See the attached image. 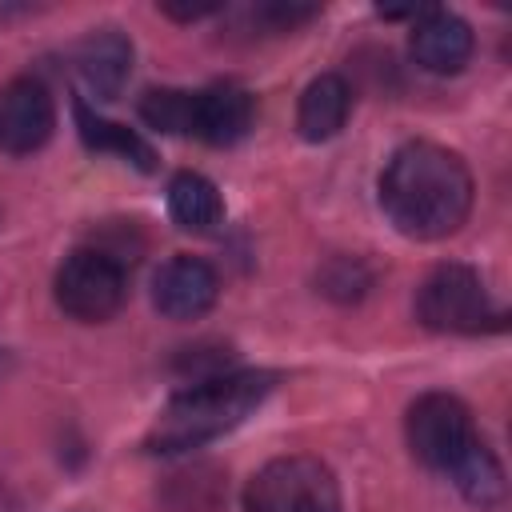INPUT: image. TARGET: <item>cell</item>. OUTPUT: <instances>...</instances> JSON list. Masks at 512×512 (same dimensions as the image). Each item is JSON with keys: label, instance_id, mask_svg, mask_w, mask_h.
Wrapping results in <instances>:
<instances>
[{"label": "cell", "instance_id": "obj_9", "mask_svg": "<svg viewBox=\"0 0 512 512\" xmlns=\"http://www.w3.org/2000/svg\"><path fill=\"white\" fill-rule=\"evenodd\" d=\"M220 280L200 256H172L152 280V300L168 320H196L216 304Z\"/></svg>", "mask_w": 512, "mask_h": 512}, {"label": "cell", "instance_id": "obj_16", "mask_svg": "<svg viewBox=\"0 0 512 512\" xmlns=\"http://www.w3.org/2000/svg\"><path fill=\"white\" fill-rule=\"evenodd\" d=\"M192 104L196 92L184 88H152L140 100V120L168 136H192Z\"/></svg>", "mask_w": 512, "mask_h": 512}, {"label": "cell", "instance_id": "obj_10", "mask_svg": "<svg viewBox=\"0 0 512 512\" xmlns=\"http://www.w3.org/2000/svg\"><path fill=\"white\" fill-rule=\"evenodd\" d=\"M472 28L468 20H460L456 12L448 8H424L420 20H412V60L424 68V72H436V76H448V72H460L472 56Z\"/></svg>", "mask_w": 512, "mask_h": 512}, {"label": "cell", "instance_id": "obj_4", "mask_svg": "<svg viewBox=\"0 0 512 512\" xmlns=\"http://www.w3.org/2000/svg\"><path fill=\"white\" fill-rule=\"evenodd\" d=\"M128 296V272L104 248H76L56 272V304L84 324H100L120 312Z\"/></svg>", "mask_w": 512, "mask_h": 512}, {"label": "cell", "instance_id": "obj_8", "mask_svg": "<svg viewBox=\"0 0 512 512\" xmlns=\"http://www.w3.org/2000/svg\"><path fill=\"white\" fill-rule=\"evenodd\" d=\"M72 72L96 100H116L132 76V40L116 28L88 32L72 48Z\"/></svg>", "mask_w": 512, "mask_h": 512}, {"label": "cell", "instance_id": "obj_1", "mask_svg": "<svg viewBox=\"0 0 512 512\" xmlns=\"http://www.w3.org/2000/svg\"><path fill=\"white\" fill-rule=\"evenodd\" d=\"M380 208L412 240L452 236L472 212V172L452 148L412 140L380 176Z\"/></svg>", "mask_w": 512, "mask_h": 512}, {"label": "cell", "instance_id": "obj_11", "mask_svg": "<svg viewBox=\"0 0 512 512\" xmlns=\"http://www.w3.org/2000/svg\"><path fill=\"white\" fill-rule=\"evenodd\" d=\"M252 116H256V104L240 84H212L196 92L192 136L212 148H224V144H236L252 128Z\"/></svg>", "mask_w": 512, "mask_h": 512}, {"label": "cell", "instance_id": "obj_17", "mask_svg": "<svg viewBox=\"0 0 512 512\" xmlns=\"http://www.w3.org/2000/svg\"><path fill=\"white\" fill-rule=\"evenodd\" d=\"M320 284H324V292L328 296H340V300H356L364 288H368V272L356 264V260H332L328 268H324V276H320Z\"/></svg>", "mask_w": 512, "mask_h": 512}, {"label": "cell", "instance_id": "obj_2", "mask_svg": "<svg viewBox=\"0 0 512 512\" xmlns=\"http://www.w3.org/2000/svg\"><path fill=\"white\" fill-rule=\"evenodd\" d=\"M276 376L272 372H220L208 380H196L192 388L176 392L160 416L152 420L144 448L172 456V452H192L224 432H232L240 420H248L264 396L272 392Z\"/></svg>", "mask_w": 512, "mask_h": 512}, {"label": "cell", "instance_id": "obj_5", "mask_svg": "<svg viewBox=\"0 0 512 512\" xmlns=\"http://www.w3.org/2000/svg\"><path fill=\"white\" fill-rule=\"evenodd\" d=\"M476 440L480 432L472 424V412L448 392H424L408 408V448L424 468L448 476Z\"/></svg>", "mask_w": 512, "mask_h": 512}, {"label": "cell", "instance_id": "obj_6", "mask_svg": "<svg viewBox=\"0 0 512 512\" xmlns=\"http://www.w3.org/2000/svg\"><path fill=\"white\" fill-rule=\"evenodd\" d=\"M416 316L432 332H480L488 320H500L468 264H440L416 292Z\"/></svg>", "mask_w": 512, "mask_h": 512}, {"label": "cell", "instance_id": "obj_12", "mask_svg": "<svg viewBox=\"0 0 512 512\" xmlns=\"http://www.w3.org/2000/svg\"><path fill=\"white\" fill-rule=\"evenodd\" d=\"M348 112H352V88H348V80L336 76V72H324V76H316L304 88L300 108H296V128H300L304 140H332L344 128Z\"/></svg>", "mask_w": 512, "mask_h": 512}, {"label": "cell", "instance_id": "obj_7", "mask_svg": "<svg viewBox=\"0 0 512 512\" xmlns=\"http://www.w3.org/2000/svg\"><path fill=\"white\" fill-rule=\"evenodd\" d=\"M56 128L52 92L36 76H16L0 88V152L28 156L48 144Z\"/></svg>", "mask_w": 512, "mask_h": 512}, {"label": "cell", "instance_id": "obj_15", "mask_svg": "<svg viewBox=\"0 0 512 512\" xmlns=\"http://www.w3.org/2000/svg\"><path fill=\"white\" fill-rule=\"evenodd\" d=\"M448 476H452V484H456L472 504H480V508L504 500V468H500V460L492 456V448H488L484 440H476V444L464 452V460H460Z\"/></svg>", "mask_w": 512, "mask_h": 512}, {"label": "cell", "instance_id": "obj_13", "mask_svg": "<svg viewBox=\"0 0 512 512\" xmlns=\"http://www.w3.org/2000/svg\"><path fill=\"white\" fill-rule=\"evenodd\" d=\"M168 212L184 232H212L224 220V200L216 192V184L200 172H176L168 184Z\"/></svg>", "mask_w": 512, "mask_h": 512}, {"label": "cell", "instance_id": "obj_3", "mask_svg": "<svg viewBox=\"0 0 512 512\" xmlns=\"http://www.w3.org/2000/svg\"><path fill=\"white\" fill-rule=\"evenodd\" d=\"M244 512H340V484L316 456H280L248 480Z\"/></svg>", "mask_w": 512, "mask_h": 512}, {"label": "cell", "instance_id": "obj_14", "mask_svg": "<svg viewBox=\"0 0 512 512\" xmlns=\"http://www.w3.org/2000/svg\"><path fill=\"white\" fill-rule=\"evenodd\" d=\"M76 128H80V140L92 148V152H112V156H120V160H128V164H136L140 172H152L156 168V152H152V144L144 140V136H136L132 128H124V124H116V120H104V116H96L84 100H76Z\"/></svg>", "mask_w": 512, "mask_h": 512}]
</instances>
